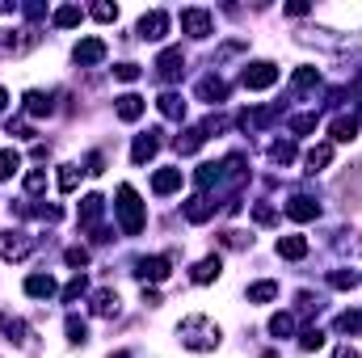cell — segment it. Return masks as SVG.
Listing matches in <instances>:
<instances>
[{"instance_id":"cell-1","label":"cell","mask_w":362,"mask_h":358,"mask_svg":"<svg viewBox=\"0 0 362 358\" xmlns=\"http://www.w3.org/2000/svg\"><path fill=\"white\" fill-rule=\"evenodd\" d=\"M177 342L185 346V350H194V354H206V350L219 346V325H215L211 316L194 312V316H185V321L177 325Z\"/></svg>"},{"instance_id":"cell-2","label":"cell","mask_w":362,"mask_h":358,"mask_svg":"<svg viewBox=\"0 0 362 358\" xmlns=\"http://www.w3.org/2000/svg\"><path fill=\"white\" fill-rule=\"evenodd\" d=\"M114 211H118V228H122V236H139V232H144V202H139V194H135L131 185H118V202H114Z\"/></svg>"},{"instance_id":"cell-3","label":"cell","mask_w":362,"mask_h":358,"mask_svg":"<svg viewBox=\"0 0 362 358\" xmlns=\"http://www.w3.org/2000/svg\"><path fill=\"white\" fill-rule=\"evenodd\" d=\"M0 333H8V342H13V346H21L25 354H38V350H42V346L34 342V329H30L21 316H8V312H0Z\"/></svg>"},{"instance_id":"cell-4","label":"cell","mask_w":362,"mask_h":358,"mask_svg":"<svg viewBox=\"0 0 362 358\" xmlns=\"http://www.w3.org/2000/svg\"><path fill=\"white\" fill-rule=\"evenodd\" d=\"M42 42V34L38 30H0V55H25V51H34Z\"/></svg>"},{"instance_id":"cell-5","label":"cell","mask_w":362,"mask_h":358,"mask_svg":"<svg viewBox=\"0 0 362 358\" xmlns=\"http://www.w3.org/2000/svg\"><path fill=\"white\" fill-rule=\"evenodd\" d=\"M240 85L245 89H270V85H278V64H270V59H257V64H249L245 72H240Z\"/></svg>"},{"instance_id":"cell-6","label":"cell","mask_w":362,"mask_h":358,"mask_svg":"<svg viewBox=\"0 0 362 358\" xmlns=\"http://www.w3.org/2000/svg\"><path fill=\"white\" fill-rule=\"evenodd\" d=\"M30 249H34V236H25L21 228H4L0 232V258L4 262H21Z\"/></svg>"},{"instance_id":"cell-7","label":"cell","mask_w":362,"mask_h":358,"mask_svg":"<svg viewBox=\"0 0 362 358\" xmlns=\"http://www.w3.org/2000/svg\"><path fill=\"white\" fill-rule=\"evenodd\" d=\"M181 30L189 38H211L215 34V17L206 8H181Z\"/></svg>"},{"instance_id":"cell-8","label":"cell","mask_w":362,"mask_h":358,"mask_svg":"<svg viewBox=\"0 0 362 358\" xmlns=\"http://www.w3.org/2000/svg\"><path fill=\"white\" fill-rule=\"evenodd\" d=\"M165 34H169V13L165 8H152V13L139 17V38L144 42H160Z\"/></svg>"},{"instance_id":"cell-9","label":"cell","mask_w":362,"mask_h":358,"mask_svg":"<svg viewBox=\"0 0 362 358\" xmlns=\"http://www.w3.org/2000/svg\"><path fill=\"white\" fill-rule=\"evenodd\" d=\"M278 114H282V105H262V110H245V114L236 118V127H240V131H262V127H270Z\"/></svg>"},{"instance_id":"cell-10","label":"cell","mask_w":362,"mask_h":358,"mask_svg":"<svg viewBox=\"0 0 362 358\" xmlns=\"http://www.w3.org/2000/svg\"><path fill=\"white\" fill-rule=\"evenodd\" d=\"M72 55H76V64H81V68H97L110 51H105V42H101V38H81Z\"/></svg>"},{"instance_id":"cell-11","label":"cell","mask_w":362,"mask_h":358,"mask_svg":"<svg viewBox=\"0 0 362 358\" xmlns=\"http://www.w3.org/2000/svg\"><path fill=\"white\" fill-rule=\"evenodd\" d=\"M282 211H286L295 224H308V219H316V215H320V202H316V198H308V194H295Z\"/></svg>"},{"instance_id":"cell-12","label":"cell","mask_w":362,"mask_h":358,"mask_svg":"<svg viewBox=\"0 0 362 358\" xmlns=\"http://www.w3.org/2000/svg\"><path fill=\"white\" fill-rule=\"evenodd\" d=\"M181 68H185V55H181V47L160 51V59H156V72H160V81H177Z\"/></svg>"},{"instance_id":"cell-13","label":"cell","mask_w":362,"mask_h":358,"mask_svg":"<svg viewBox=\"0 0 362 358\" xmlns=\"http://www.w3.org/2000/svg\"><path fill=\"white\" fill-rule=\"evenodd\" d=\"M135 274L144 282H165L169 278V258H139L135 262Z\"/></svg>"},{"instance_id":"cell-14","label":"cell","mask_w":362,"mask_h":358,"mask_svg":"<svg viewBox=\"0 0 362 358\" xmlns=\"http://www.w3.org/2000/svg\"><path fill=\"white\" fill-rule=\"evenodd\" d=\"M160 148V131H148V135H135V148H131V161L135 165H148Z\"/></svg>"},{"instance_id":"cell-15","label":"cell","mask_w":362,"mask_h":358,"mask_svg":"<svg viewBox=\"0 0 362 358\" xmlns=\"http://www.w3.org/2000/svg\"><path fill=\"white\" fill-rule=\"evenodd\" d=\"M181 169H156V178H152V194L156 198H169V194H177L181 190Z\"/></svg>"},{"instance_id":"cell-16","label":"cell","mask_w":362,"mask_h":358,"mask_svg":"<svg viewBox=\"0 0 362 358\" xmlns=\"http://www.w3.org/2000/svg\"><path fill=\"white\" fill-rule=\"evenodd\" d=\"M144 110H148V101H144L139 93H122V97H118V118H122V122H139Z\"/></svg>"},{"instance_id":"cell-17","label":"cell","mask_w":362,"mask_h":358,"mask_svg":"<svg viewBox=\"0 0 362 358\" xmlns=\"http://www.w3.org/2000/svg\"><path fill=\"white\" fill-rule=\"evenodd\" d=\"M211 215H215V202H211L206 194H194V198L185 202V219H189V224H206Z\"/></svg>"},{"instance_id":"cell-18","label":"cell","mask_w":362,"mask_h":358,"mask_svg":"<svg viewBox=\"0 0 362 358\" xmlns=\"http://www.w3.org/2000/svg\"><path fill=\"white\" fill-rule=\"evenodd\" d=\"M55 291H59V282L51 274H30L25 278V295H34V299H51Z\"/></svg>"},{"instance_id":"cell-19","label":"cell","mask_w":362,"mask_h":358,"mask_svg":"<svg viewBox=\"0 0 362 358\" xmlns=\"http://www.w3.org/2000/svg\"><path fill=\"white\" fill-rule=\"evenodd\" d=\"M198 97L211 101V105H219V101H228V85H223L219 76H202V81H198Z\"/></svg>"},{"instance_id":"cell-20","label":"cell","mask_w":362,"mask_h":358,"mask_svg":"<svg viewBox=\"0 0 362 358\" xmlns=\"http://www.w3.org/2000/svg\"><path fill=\"white\" fill-rule=\"evenodd\" d=\"M219 270H223L219 253H211V258H202V262L194 266V274H189V278H194L198 287H206V282H215V278H219Z\"/></svg>"},{"instance_id":"cell-21","label":"cell","mask_w":362,"mask_h":358,"mask_svg":"<svg viewBox=\"0 0 362 358\" xmlns=\"http://www.w3.org/2000/svg\"><path fill=\"white\" fill-rule=\"evenodd\" d=\"M101 211H105V198L101 194H89L85 202H81V228H97V219H101Z\"/></svg>"},{"instance_id":"cell-22","label":"cell","mask_w":362,"mask_h":358,"mask_svg":"<svg viewBox=\"0 0 362 358\" xmlns=\"http://www.w3.org/2000/svg\"><path fill=\"white\" fill-rule=\"evenodd\" d=\"M202 144H206V131H202V127H185V131L177 135V152L181 156H194Z\"/></svg>"},{"instance_id":"cell-23","label":"cell","mask_w":362,"mask_h":358,"mask_svg":"<svg viewBox=\"0 0 362 358\" xmlns=\"http://www.w3.org/2000/svg\"><path fill=\"white\" fill-rule=\"evenodd\" d=\"M329 131H333V144H350V139L358 135V118H354V114H341V118H333Z\"/></svg>"},{"instance_id":"cell-24","label":"cell","mask_w":362,"mask_h":358,"mask_svg":"<svg viewBox=\"0 0 362 358\" xmlns=\"http://www.w3.org/2000/svg\"><path fill=\"white\" fill-rule=\"evenodd\" d=\"M278 258H286V262L308 258V236H282L278 241Z\"/></svg>"},{"instance_id":"cell-25","label":"cell","mask_w":362,"mask_h":358,"mask_svg":"<svg viewBox=\"0 0 362 358\" xmlns=\"http://www.w3.org/2000/svg\"><path fill=\"white\" fill-rule=\"evenodd\" d=\"M156 110H160L169 122H181V118H185V101H181V93H160Z\"/></svg>"},{"instance_id":"cell-26","label":"cell","mask_w":362,"mask_h":358,"mask_svg":"<svg viewBox=\"0 0 362 358\" xmlns=\"http://www.w3.org/2000/svg\"><path fill=\"white\" fill-rule=\"evenodd\" d=\"M51 110H55L51 93H38V89L25 93V114H30V118H42V114H51Z\"/></svg>"},{"instance_id":"cell-27","label":"cell","mask_w":362,"mask_h":358,"mask_svg":"<svg viewBox=\"0 0 362 358\" xmlns=\"http://www.w3.org/2000/svg\"><path fill=\"white\" fill-rule=\"evenodd\" d=\"M329 161H333V144H316V148H308V156H303L308 173H320Z\"/></svg>"},{"instance_id":"cell-28","label":"cell","mask_w":362,"mask_h":358,"mask_svg":"<svg viewBox=\"0 0 362 358\" xmlns=\"http://www.w3.org/2000/svg\"><path fill=\"white\" fill-rule=\"evenodd\" d=\"M93 316H118V291H97L93 295Z\"/></svg>"},{"instance_id":"cell-29","label":"cell","mask_w":362,"mask_h":358,"mask_svg":"<svg viewBox=\"0 0 362 358\" xmlns=\"http://www.w3.org/2000/svg\"><path fill=\"white\" fill-rule=\"evenodd\" d=\"M316 85H320V72H316V68H299V72L291 76V93H295V97L308 93V89H316Z\"/></svg>"},{"instance_id":"cell-30","label":"cell","mask_w":362,"mask_h":358,"mask_svg":"<svg viewBox=\"0 0 362 358\" xmlns=\"http://www.w3.org/2000/svg\"><path fill=\"white\" fill-rule=\"evenodd\" d=\"M81 17H85V8H76V4H64V8H55V13H51V21H55L59 30H72V25H81Z\"/></svg>"},{"instance_id":"cell-31","label":"cell","mask_w":362,"mask_h":358,"mask_svg":"<svg viewBox=\"0 0 362 358\" xmlns=\"http://www.w3.org/2000/svg\"><path fill=\"white\" fill-rule=\"evenodd\" d=\"M291 333H295V316H291V312H278V316H270V337H278V342H282V337H291Z\"/></svg>"},{"instance_id":"cell-32","label":"cell","mask_w":362,"mask_h":358,"mask_svg":"<svg viewBox=\"0 0 362 358\" xmlns=\"http://www.w3.org/2000/svg\"><path fill=\"white\" fill-rule=\"evenodd\" d=\"M17 169H21V152H17V148H4V152H0V181H8Z\"/></svg>"},{"instance_id":"cell-33","label":"cell","mask_w":362,"mask_h":358,"mask_svg":"<svg viewBox=\"0 0 362 358\" xmlns=\"http://www.w3.org/2000/svg\"><path fill=\"white\" fill-rule=\"evenodd\" d=\"M274 295H278V282H270V278H266V282H253V287H249V304H270Z\"/></svg>"},{"instance_id":"cell-34","label":"cell","mask_w":362,"mask_h":358,"mask_svg":"<svg viewBox=\"0 0 362 358\" xmlns=\"http://www.w3.org/2000/svg\"><path fill=\"white\" fill-rule=\"evenodd\" d=\"M81 173H85L81 165H59V190H64V194H72V190L81 185Z\"/></svg>"},{"instance_id":"cell-35","label":"cell","mask_w":362,"mask_h":358,"mask_svg":"<svg viewBox=\"0 0 362 358\" xmlns=\"http://www.w3.org/2000/svg\"><path fill=\"white\" fill-rule=\"evenodd\" d=\"M68 342H72V346H85V342H89V325H85L76 312L68 316Z\"/></svg>"},{"instance_id":"cell-36","label":"cell","mask_w":362,"mask_h":358,"mask_svg":"<svg viewBox=\"0 0 362 358\" xmlns=\"http://www.w3.org/2000/svg\"><path fill=\"white\" fill-rule=\"evenodd\" d=\"M329 282H333L337 291H350V287H358V274H354V270H333Z\"/></svg>"},{"instance_id":"cell-37","label":"cell","mask_w":362,"mask_h":358,"mask_svg":"<svg viewBox=\"0 0 362 358\" xmlns=\"http://www.w3.org/2000/svg\"><path fill=\"white\" fill-rule=\"evenodd\" d=\"M85 291H89V282H85V274H76V278H72V282L64 287V304H76V299H81Z\"/></svg>"},{"instance_id":"cell-38","label":"cell","mask_w":362,"mask_h":358,"mask_svg":"<svg viewBox=\"0 0 362 358\" xmlns=\"http://www.w3.org/2000/svg\"><path fill=\"white\" fill-rule=\"evenodd\" d=\"M270 156H274V165H291V161H295V144H291V139L274 144V148H270Z\"/></svg>"},{"instance_id":"cell-39","label":"cell","mask_w":362,"mask_h":358,"mask_svg":"<svg viewBox=\"0 0 362 358\" xmlns=\"http://www.w3.org/2000/svg\"><path fill=\"white\" fill-rule=\"evenodd\" d=\"M139 76H144L139 64H118V68H114V81H122V85H131V81H139Z\"/></svg>"},{"instance_id":"cell-40","label":"cell","mask_w":362,"mask_h":358,"mask_svg":"<svg viewBox=\"0 0 362 358\" xmlns=\"http://www.w3.org/2000/svg\"><path fill=\"white\" fill-rule=\"evenodd\" d=\"M64 262H68L72 270H85V266H89V249H81V245H72V249L64 253Z\"/></svg>"},{"instance_id":"cell-41","label":"cell","mask_w":362,"mask_h":358,"mask_svg":"<svg viewBox=\"0 0 362 358\" xmlns=\"http://www.w3.org/2000/svg\"><path fill=\"white\" fill-rule=\"evenodd\" d=\"M253 224L270 228V224H278V211H274V207H266V202H257V207H253Z\"/></svg>"},{"instance_id":"cell-42","label":"cell","mask_w":362,"mask_h":358,"mask_svg":"<svg viewBox=\"0 0 362 358\" xmlns=\"http://www.w3.org/2000/svg\"><path fill=\"white\" fill-rule=\"evenodd\" d=\"M291 131H295V135H312V131H316V114H299V118H291Z\"/></svg>"},{"instance_id":"cell-43","label":"cell","mask_w":362,"mask_h":358,"mask_svg":"<svg viewBox=\"0 0 362 358\" xmlns=\"http://www.w3.org/2000/svg\"><path fill=\"white\" fill-rule=\"evenodd\" d=\"M4 131H8V135H17V139H34V127H30V122H21V118H8V122H4Z\"/></svg>"},{"instance_id":"cell-44","label":"cell","mask_w":362,"mask_h":358,"mask_svg":"<svg viewBox=\"0 0 362 358\" xmlns=\"http://www.w3.org/2000/svg\"><path fill=\"white\" fill-rule=\"evenodd\" d=\"M320 346H325V333H320V329H303L299 350H320Z\"/></svg>"},{"instance_id":"cell-45","label":"cell","mask_w":362,"mask_h":358,"mask_svg":"<svg viewBox=\"0 0 362 358\" xmlns=\"http://www.w3.org/2000/svg\"><path fill=\"white\" fill-rule=\"evenodd\" d=\"M223 245H228V249H245V245H253V236H245V232H223Z\"/></svg>"},{"instance_id":"cell-46","label":"cell","mask_w":362,"mask_h":358,"mask_svg":"<svg viewBox=\"0 0 362 358\" xmlns=\"http://www.w3.org/2000/svg\"><path fill=\"white\" fill-rule=\"evenodd\" d=\"M42 185H47V173H42V169H34V173H25V190H30V194H38Z\"/></svg>"},{"instance_id":"cell-47","label":"cell","mask_w":362,"mask_h":358,"mask_svg":"<svg viewBox=\"0 0 362 358\" xmlns=\"http://www.w3.org/2000/svg\"><path fill=\"white\" fill-rule=\"evenodd\" d=\"M93 17L97 21H118V8L114 4H93Z\"/></svg>"},{"instance_id":"cell-48","label":"cell","mask_w":362,"mask_h":358,"mask_svg":"<svg viewBox=\"0 0 362 358\" xmlns=\"http://www.w3.org/2000/svg\"><path fill=\"white\" fill-rule=\"evenodd\" d=\"M101 169H105V156L101 152H89L85 156V173H101Z\"/></svg>"},{"instance_id":"cell-49","label":"cell","mask_w":362,"mask_h":358,"mask_svg":"<svg viewBox=\"0 0 362 358\" xmlns=\"http://www.w3.org/2000/svg\"><path fill=\"white\" fill-rule=\"evenodd\" d=\"M25 17H30V21H42V17H47V8H42V4H25Z\"/></svg>"},{"instance_id":"cell-50","label":"cell","mask_w":362,"mask_h":358,"mask_svg":"<svg viewBox=\"0 0 362 358\" xmlns=\"http://www.w3.org/2000/svg\"><path fill=\"white\" fill-rule=\"evenodd\" d=\"M144 304H148V308H160V295H156V291H148V287H144Z\"/></svg>"},{"instance_id":"cell-51","label":"cell","mask_w":362,"mask_h":358,"mask_svg":"<svg viewBox=\"0 0 362 358\" xmlns=\"http://www.w3.org/2000/svg\"><path fill=\"white\" fill-rule=\"evenodd\" d=\"M337 358H362L358 350H350V346H341V350H337Z\"/></svg>"},{"instance_id":"cell-52","label":"cell","mask_w":362,"mask_h":358,"mask_svg":"<svg viewBox=\"0 0 362 358\" xmlns=\"http://www.w3.org/2000/svg\"><path fill=\"white\" fill-rule=\"evenodd\" d=\"M4 105H8V93L0 89V114H4Z\"/></svg>"},{"instance_id":"cell-53","label":"cell","mask_w":362,"mask_h":358,"mask_svg":"<svg viewBox=\"0 0 362 358\" xmlns=\"http://www.w3.org/2000/svg\"><path fill=\"white\" fill-rule=\"evenodd\" d=\"M110 358H131V354H127V350H118V354H110Z\"/></svg>"}]
</instances>
